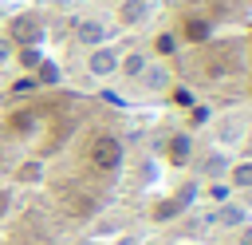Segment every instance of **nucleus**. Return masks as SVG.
<instances>
[{
    "label": "nucleus",
    "mask_w": 252,
    "mask_h": 245,
    "mask_svg": "<svg viewBox=\"0 0 252 245\" xmlns=\"http://www.w3.org/2000/svg\"><path fill=\"white\" fill-rule=\"evenodd\" d=\"M240 245H252V225H248V229L240 233Z\"/></svg>",
    "instance_id": "nucleus-7"
},
{
    "label": "nucleus",
    "mask_w": 252,
    "mask_h": 245,
    "mask_svg": "<svg viewBox=\"0 0 252 245\" xmlns=\"http://www.w3.org/2000/svg\"><path fill=\"white\" fill-rule=\"evenodd\" d=\"M87 71L91 75H110V71H118V55L110 51V47H98V51H91V59H87Z\"/></svg>",
    "instance_id": "nucleus-1"
},
{
    "label": "nucleus",
    "mask_w": 252,
    "mask_h": 245,
    "mask_svg": "<svg viewBox=\"0 0 252 245\" xmlns=\"http://www.w3.org/2000/svg\"><path fill=\"white\" fill-rule=\"evenodd\" d=\"M79 40H83V43H98V40H102V24H98V20H94V24H91V20L79 24Z\"/></svg>",
    "instance_id": "nucleus-3"
},
{
    "label": "nucleus",
    "mask_w": 252,
    "mask_h": 245,
    "mask_svg": "<svg viewBox=\"0 0 252 245\" xmlns=\"http://www.w3.org/2000/svg\"><path fill=\"white\" fill-rule=\"evenodd\" d=\"M232 182H236V186H252V158L232 166Z\"/></svg>",
    "instance_id": "nucleus-4"
},
{
    "label": "nucleus",
    "mask_w": 252,
    "mask_h": 245,
    "mask_svg": "<svg viewBox=\"0 0 252 245\" xmlns=\"http://www.w3.org/2000/svg\"><path fill=\"white\" fill-rule=\"evenodd\" d=\"M181 205L177 202H161V205H154V221H165V217H173Z\"/></svg>",
    "instance_id": "nucleus-5"
},
{
    "label": "nucleus",
    "mask_w": 252,
    "mask_h": 245,
    "mask_svg": "<svg viewBox=\"0 0 252 245\" xmlns=\"http://www.w3.org/2000/svg\"><path fill=\"white\" fill-rule=\"evenodd\" d=\"M118 67H122V71H126L130 79H138V75L146 71V55H142V51H130L126 59H118Z\"/></svg>",
    "instance_id": "nucleus-2"
},
{
    "label": "nucleus",
    "mask_w": 252,
    "mask_h": 245,
    "mask_svg": "<svg viewBox=\"0 0 252 245\" xmlns=\"http://www.w3.org/2000/svg\"><path fill=\"white\" fill-rule=\"evenodd\" d=\"M8 55H12V43H8V40H0V63H4Z\"/></svg>",
    "instance_id": "nucleus-6"
}]
</instances>
